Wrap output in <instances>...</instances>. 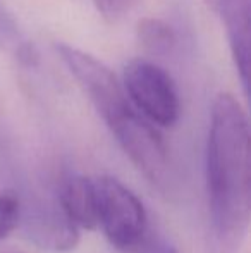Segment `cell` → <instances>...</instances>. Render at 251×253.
Masks as SVG:
<instances>
[{
    "instance_id": "obj_6",
    "label": "cell",
    "mask_w": 251,
    "mask_h": 253,
    "mask_svg": "<svg viewBox=\"0 0 251 253\" xmlns=\"http://www.w3.org/2000/svg\"><path fill=\"white\" fill-rule=\"evenodd\" d=\"M77 227L67 219L61 205L40 202L28 210L26 233L36 245L52 250H69L77 243Z\"/></svg>"
},
{
    "instance_id": "obj_9",
    "label": "cell",
    "mask_w": 251,
    "mask_h": 253,
    "mask_svg": "<svg viewBox=\"0 0 251 253\" xmlns=\"http://www.w3.org/2000/svg\"><path fill=\"white\" fill-rule=\"evenodd\" d=\"M21 220V202L10 193H0V241L5 240Z\"/></svg>"
},
{
    "instance_id": "obj_4",
    "label": "cell",
    "mask_w": 251,
    "mask_h": 253,
    "mask_svg": "<svg viewBox=\"0 0 251 253\" xmlns=\"http://www.w3.org/2000/svg\"><path fill=\"white\" fill-rule=\"evenodd\" d=\"M122 86L133 107L155 126L169 127L181 114L178 88L171 74L146 59H133L122 71Z\"/></svg>"
},
{
    "instance_id": "obj_10",
    "label": "cell",
    "mask_w": 251,
    "mask_h": 253,
    "mask_svg": "<svg viewBox=\"0 0 251 253\" xmlns=\"http://www.w3.org/2000/svg\"><path fill=\"white\" fill-rule=\"evenodd\" d=\"M93 3L105 19L117 21L136 5L138 0H93Z\"/></svg>"
},
{
    "instance_id": "obj_8",
    "label": "cell",
    "mask_w": 251,
    "mask_h": 253,
    "mask_svg": "<svg viewBox=\"0 0 251 253\" xmlns=\"http://www.w3.org/2000/svg\"><path fill=\"white\" fill-rule=\"evenodd\" d=\"M136 40L140 47L153 57H165L178 45L176 31L158 17H141L136 24Z\"/></svg>"
},
{
    "instance_id": "obj_5",
    "label": "cell",
    "mask_w": 251,
    "mask_h": 253,
    "mask_svg": "<svg viewBox=\"0 0 251 253\" xmlns=\"http://www.w3.org/2000/svg\"><path fill=\"white\" fill-rule=\"evenodd\" d=\"M207 3L224 21L236 71H238V76L241 80L243 90H245V93H248L251 0H207Z\"/></svg>"
},
{
    "instance_id": "obj_2",
    "label": "cell",
    "mask_w": 251,
    "mask_h": 253,
    "mask_svg": "<svg viewBox=\"0 0 251 253\" xmlns=\"http://www.w3.org/2000/svg\"><path fill=\"white\" fill-rule=\"evenodd\" d=\"M76 81L136 169L160 191L171 190L174 167L167 143L133 107L114 71L102 60H90L77 69Z\"/></svg>"
},
{
    "instance_id": "obj_7",
    "label": "cell",
    "mask_w": 251,
    "mask_h": 253,
    "mask_svg": "<svg viewBox=\"0 0 251 253\" xmlns=\"http://www.w3.org/2000/svg\"><path fill=\"white\" fill-rule=\"evenodd\" d=\"M59 205L77 229L93 231L98 227L95 183L84 176L71 177L59 195Z\"/></svg>"
},
{
    "instance_id": "obj_1",
    "label": "cell",
    "mask_w": 251,
    "mask_h": 253,
    "mask_svg": "<svg viewBox=\"0 0 251 253\" xmlns=\"http://www.w3.org/2000/svg\"><path fill=\"white\" fill-rule=\"evenodd\" d=\"M250 124L238 98L220 93L210 114L207 141V190L217 233L236 240L246 233L251 215Z\"/></svg>"
},
{
    "instance_id": "obj_11",
    "label": "cell",
    "mask_w": 251,
    "mask_h": 253,
    "mask_svg": "<svg viewBox=\"0 0 251 253\" xmlns=\"http://www.w3.org/2000/svg\"><path fill=\"white\" fill-rule=\"evenodd\" d=\"M146 253H179V252L176 250V248L169 247V245H158V247L150 248Z\"/></svg>"
},
{
    "instance_id": "obj_3",
    "label": "cell",
    "mask_w": 251,
    "mask_h": 253,
    "mask_svg": "<svg viewBox=\"0 0 251 253\" xmlns=\"http://www.w3.org/2000/svg\"><path fill=\"white\" fill-rule=\"evenodd\" d=\"M95 191L98 226L107 240L124 252L140 248L148 227L146 210L140 198L110 176L98 177Z\"/></svg>"
}]
</instances>
